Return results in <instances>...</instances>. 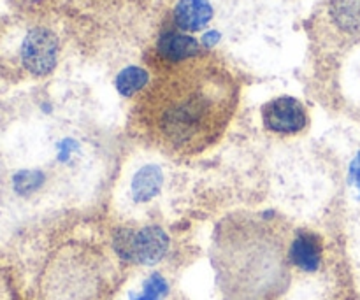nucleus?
Returning <instances> with one entry per match:
<instances>
[{
    "label": "nucleus",
    "instance_id": "nucleus-16",
    "mask_svg": "<svg viewBox=\"0 0 360 300\" xmlns=\"http://www.w3.org/2000/svg\"><path fill=\"white\" fill-rule=\"evenodd\" d=\"M6 288H2V283H0V300H6Z\"/></svg>",
    "mask_w": 360,
    "mask_h": 300
},
{
    "label": "nucleus",
    "instance_id": "nucleus-11",
    "mask_svg": "<svg viewBox=\"0 0 360 300\" xmlns=\"http://www.w3.org/2000/svg\"><path fill=\"white\" fill-rule=\"evenodd\" d=\"M150 81V74L148 70L141 69V67H127L116 77V90L123 97H134L137 91L143 90Z\"/></svg>",
    "mask_w": 360,
    "mask_h": 300
},
{
    "label": "nucleus",
    "instance_id": "nucleus-8",
    "mask_svg": "<svg viewBox=\"0 0 360 300\" xmlns=\"http://www.w3.org/2000/svg\"><path fill=\"white\" fill-rule=\"evenodd\" d=\"M157 49L162 58L167 60V62L181 63L186 60H192L199 53V42L190 35L169 32V34L162 35Z\"/></svg>",
    "mask_w": 360,
    "mask_h": 300
},
{
    "label": "nucleus",
    "instance_id": "nucleus-9",
    "mask_svg": "<svg viewBox=\"0 0 360 300\" xmlns=\"http://www.w3.org/2000/svg\"><path fill=\"white\" fill-rule=\"evenodd\" d=\"M164 183V174L157 165H146L141 169L132 181V193L137 202H148L158 195Z\"/></svg>",
    "mask_w": 360,
    "mask_h": 300
},
{
    "label": "nucleus",
    "instance_id": "nucleus-5",
    "mask_svg": "<svg viewBox=\"0 0 360 300\" xmlns=\"http://www.w3.org/2000/svg\"><path fill=\"white\" fill-rule=\"evenodd\" d=\"M58 60V39L49 28L35 27L25 35L21 44V62L34 76H48Z\"/></svg>",
    "mask_w": 360,
    "mask_h": 300
},
{
    "label": "nucleus",
    "instance_id": "nucleus-12",
    "mask_svg": "<svg viewBox=\"0 0 360 300\" xmlns=\"http://www.w3.org/2000/svg\"><path fill=\"white\" fill-rule=\"evenodd\" d=\"M42 181H44V174L41 171H20L13 178L14 192L21 197H28L41 188Z\"/></svg>",
    "mask_w": 360,
    "mask_h": 300
},
{
    "label": "nucleus",
    "instance_id": "nucleus-14",
    "mask_svg": "<svg viewBox=\"0 0 360 300\" xmlns=\"http://www.w3.org/2000/svg\"><path fill=\"white\" fill-rule=\"evenodd\" d=\"M350 181L357 185V188L360 190V151L350 165Z\"/></svg>",
    "mask_w": 360,
    "mask_h": 300
},
{
    "label": "nucleus",
    "instance_id": "nucleus-6",
    "mask_svg": "<svg viewBox=\"0 0 360 300\" xmlns=\"http://www.w3.org/2000/svg\"><path fill=\"white\" fill-rule=\"evenodd\" d=\"M262 122L271 132L294 136L308 126V112L297 98L278 97L262 107Z\"/></svg>",
    "mask_w": 360,
    "mask_h": 300
},
{
    "label": "nucleus",
    "instance_id": "nucleus-13",
    "mask_svg": "<svg viewBox=\"0 0 360 300\" xmlns=\"http://www.w3.org/2000/svg\"><path fill=\"white\" fill-rule=\"evenodd\" d=\"M169 287L167 281L160 276L158 273L151 274L146 281L143 283V290L139 295H130L132 300H164L167 295Z\"/></svg>",
    "mask_w": 360,
    "mask_h": 300
},
{
    "label": "nucleus",
    "instance_id": "nucleus-10",
    "mask_svg": "<svg viewBox=\"0 0 360 300\" xmlns=\"http://www.w3.org/2000/svg\"><path fill=\"white\" fill-rule=\"evenodd\" d=\"M329 13L343 32L354 34L360 30V0H330Z\"/></svg>",
    "mask_w": 360,
    "mask_h": 300
},
{
    "label": "nucleus",
    "instance_id": "nucleus-15",
    "mask_svg": "<svg viewBox=\"0 0 360 300\" xmlns=\"http://www.w3.org/2000/svg\"><path fill=\"white\" fill-rule=\"evenodd\" d=\"M218 41H220V32H217V30L207 32V34H204V37H202V44L206 46V48H213Z\"/></svg>",
    "mask_w": 360,
    "mask_h": 300
},
{
    "label": "nucleus",
    "instance_id": "nucleus-2",
    "mask_svg": "<svg viewBox=\"0 0 360 300\" xmlns=\"http://www.w3.org/2000/svg\"><path fill=\"white\" fill-rule=\"evenodd\" d=\"M234 76L217 60L176 63L143 93L130 118L137 137L176 158L213 146L231 123L239 100Z\"/></svg>",
    "mask_w": 360,
    "mask_h": 300
},
{
    "label": "nucleus",
    "instance_id": "nucleus-7",
    "mask_svg": "<svg viewBox=\"0 0 360 300\" xmlns=\"http://www.w3.org/2000/svg\"><path fill=\"white\" fill-rule=\"evenodd\" d=\"M213 18V7L207 0H179L174 7V21L181 30H202Z\"/></svg>",
    "mask_w": 360,
    "mask_h": 300
},
{
    "label": "nucleus",
    "instance_id": "nucleus-3",
    "mask_svg": "<svg viewBox=\"0 0 360 300\" xmlns=\"http://www.w3.org/2000/svg\"><path fill=\"white\" fill-rule=\"evenodd\" d=\"M51 281L55 300H98L105 283L101 256L83 248L67 249L53 266Z\"/></svg>",
    "mask_w": 360,
    "mask_h": 300
},
{
    "label": "nucleus",
    "instance_id": "nucleus-1",
    "mask_svg": "<svg viewBox=\"0 0 360 300\" xmlns=\"http://www.w3.org/2000/svg\"><path fill=\"white\" fill-rule=\"evenodd\" d=\"M211 262L224 300H340L341 267L329 239L274 213L221 220Z\"/></svg>",
    "mask_w": 360,
    "mask_h": 300
},
{
    "label": "nucleus",
    "instance_id": "nucleus-4",
    "mask_svg": "<svg viewBox=\"0 0 360 300\" xmlns=\"http://www.w3.org/2000/svg\"><path fill=\"white\" fill-rule=\"evenodd\" d=\"M112 248L125 262L153 266L167 253L169 237L160 227H144L139 230L122 228L112 237Z\"/></svg>",
    "mask_w": 360,
    "mask_h": 300
}]
</instances>
